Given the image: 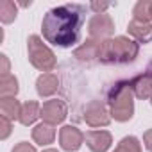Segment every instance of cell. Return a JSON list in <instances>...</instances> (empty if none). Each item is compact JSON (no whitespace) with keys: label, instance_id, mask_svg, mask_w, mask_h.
<instances>
[{"label":"cell","instance_id":"28","mask_svg":"<svg viewBox=\"0 0 152 152\" xmlns=\"http://www.w3.org/2000/svg\"><path fill=\"white\" fill-rule=\"evenodd\" d=\"M150 13H152V9H150Z\"/></svg>","mask_w":152,"mask_h":152},{"label":"cell","instance_id":"29","mask_svg":"<svg viewBox=\"0 0 152 152\" xmlns=\"http://www.w3.org/2000/svg\"><path fill=\"white\" fill-rule=\"evenodd\" d=\"M150 102H152V100H150Z\"/></svg>","mask_w":152,"mask_h":152},{"label":"cell","instance_id":"8","mask_svg":"<svg viewBox=\"0 0 152 152\" xmlns=\"http://www.w3.org/2000/svg\"><path fill=\"white\" fill-rule=\"evenodd\" d=\"M83 141H84V134L73 125H64L59 131V143H61V148L66 152L79 150Z\"/></svg>","mask_w":152,"mask_h":152},{"label":"cell","instance_id":"22","mask_svg":"<svg viewBox=\"0 0 152 152\" xmlns=\"http://www.w3.org/2000/svg\"><path fill=\"white\" fill-rule=\"evenodd\" d=\"M11 152H36V148H34L32 145H29L27 141H22V143H18Z\"/></svg>","mask_w":152,"mask_h":152},{"label":"cell","instance_id":"19","mask_svg":"<svg viewBox=\"0 0 152 152\" xmlns=\"http://www.w3.org/2000/svg\"><path fill=\"white\" fill-rule=\"evenodd\" d=\"M16 13H18V7L15 2H11V0H2L0 2V20H2V23L15 22Z\"/></svg>","mask_w":152,"mask_h":152},{"label":"cell","instance_id":"24","mask_svg":"<svg viewBox=\"0 0 152 152\" xmlns=\"http://www.w3.org/2000/svg\"><path fill=\"white\" fill-rule=\"evenodd\" d=\"M0 61H2V75H9V59L6 54L0 56Z\"/></svg>","mask_w":152,"mask_h":152},{"label":"cell","instance_id":"4","mask_svg":"<svg viewBox=\"0 0 152 152\" xmlns=\"http://www.w3.org/2000/svg\"><path fill=\"white\" fill-rule=\"evenodd\" d=\"M27 50H29V61L34 68H38L39 72H45V73H50V70H54L56 56L43 43V39L39 36L34 34L27 39Z\"/></svg>","mask_w":152,"mask_h":152},{"label":"cell","instance_id":"12","mask_svg":"<svg viewBox=\"0 0 152 152\" xmlns=\"http://www.w3.org/2000/svg\"><path fill=\"white\" fill-rule=\"evenodd\" d=\"M59 79L56 73H41L36 81V91L39 97H50L57 91Z\"/></svg>","mask_w":152,"mask_h":152},{"label":"cell","instance_id":"25","mask_svg":"<svg viewBox=\"0 0 152 152\" xmlns=\"http://www.w3.org/2000/svg\"><path fill=\"white\" fill-rule=\"evenodd\" d=\"M109 6H111V4H91L90 7H91L93 11H97V15H102V11H106Z\"/></svg>","mask_w":152,"mask_h":152},{"label":"cell","instance_id":"10","mask_svg":"<svg viewBox=\"0 0 152 152\" xmlns=\"http://www.w3.org/2000/svg\"><path fill=\"white\" fill-rule=\"evenodd\" d=\"M100 43L102 41H97V39H88L84 45H81L79 48H75L73 52V57H77L79 61L83 63H95L99 61V56H100Z\"/></svg>","mask_w":152,"mask_h":152},{"label":"cell","instance_id":"11","mask_svg":"<svg viewBox=\"0 0 152 152\" xmlns=\"http://www.w3.org/2000/svg\"><path fill=\"white\" fill-rule=\"evenodd\" d=\"M129 84H131V90H132L134 97H138L141 100L152 99V79L147 73H140L136 77H132L129 81Z\"/></svg>","mask_w":152,"mask_h":152},{"label":"cell","instance_id":"3","mask_svg":"<svg viewBox=\"0 0 152 152\" xmlns=\"http://www.w3.org/2000/svg\"><path fill=\"white\" fill-rule=\"evenodd\" d=\"M134 93L131 90L129 81L116 83L109 93H107V104H109V115L116 122H127L134 115Z\"/></svg>","mask_w":152,"mask_h":152},{"label":"cell","instance_id":"27","mask_svg":"<svg viewBox=\"0 0 152 152\" xmlns=\"http://www.w3.org/2000/svg\"><path fill=\"white\" fill-rule=\"evenodd\" d=\"M43 152H59V150H56V148H47V150H43Z\"/></svg>","mask_w":152,"mask_h":152},{"label":"cell","instance_id":"6","mask_svg":"<svg viewBox=\"0 0 152 152\" xmlns=\"http://www.w3.org/2000/svg\"><path fill=\"white\" fill-rule=\"evenodd\" d=\"M84 122L90 127H106L111 122V115L102 102L93 100L84 111Z\"/></svg>","mask_w":152,"mask_h":152},{"label":"cell","instance_id":"9","mask_svg":"<svg viewBox=\"0 0 152 152\" xmlns=\"http://www.w3.org/2000/svg\"><path fill=\"white\" fill-rule=\"evenodd\" d=\"M84 140L91 152H106L113 143V138L107 131H90Z\"/></svg>","mask_w":152,"mask_h":152},{"label":"cell","instance_id":"20","mask_svg":"<svg viewBox=\"0 0 152 152\" xmlns=\"http://www.w3.org/2000/svg\"><path fill=\"white\" fill-rule=\"evenodd\" d=\"M113 152H141V143L134 136H125Z\"/></svg>","mask_w":152,"mask_h":152},{"label":"cell","instance_id":"5","mask_svg":"<svg viewBox=\"0 0 152 152\" xmlns=\"http://www.w3.org/2000/svg\"><path fill=\"white\" fill-rule=\"evenodd\" d=\"M88 32H90L91 39H97V41L109 39V36L115 32V22L106 13L95 15V16H91V20L88 23Z\"/></svg>","mask_w":152,"mask_h":152},{"label":"cell","instance_id":"21","mask_svg":"<svg viewBox=\"0 0 152 152\" xmlns=\"http://www.w3.org/2000/svg\"><path fill=\"white\" fill-rule=\"evenodd\" d=\"M11 129H13L11 120H9V118H6V116H0V138L6 140V138L11 134Z\"/></svg>","mask_w":152,"mask_h":152},{"label":"cell","instance_id":"18","mask_svg":"<svg viewBox=\"0 0 152 152\" xmlns=\"http://www.w3.org/2000/svg\"><path fill=\"white\" fill-rule=\"evenodd\" d=\"M150 9H152V2H148V0H140V2L134 6V9H132L134 20H138V22H148V20H152Z\"/></svg>","mask_w":152,"mask_h":152},{"label":"cell","instance_id":"14","mask_svg":"<svg viewBox=\"0 0 152 152\" xmlns=\"http://www.w3.org/2000/svg\"><path fill=\"white\" fill-rule=\"evenodd\" d=\"M39 116H41V107L38 102L29 100V102L22 104V111H20V124L22 125H32Z\"/></svg>","mask_w":152,"mask_h":152},{"label":"cell","instance_id":"17","mask_svg":"<svg viewBox=\"0 0 152 152\" xmlns=\"http://www.w3.org/2000/svg\"><path fill=\"white\" fill-rule=\"evenodd\" d=\"M18 93V81L15 75H2V79H0V95L4 97H16Z\"/></svg>","mask_w":152,"mask_h":152},{"label":"cell","instance_id":"15","mask_svg":"<svg viewBox=\"0 0 152 152\" xmlns=\"http://www.w3.org/2000/svg\"><path fill=\"white\" fill-rule=\"evenodd\" d=\"M56 138V129L54 125L50 124H38L34 129H32V140L38 143V145H48L52 143Z\"/></svg>","mask_w":152,"mask_h":152},{"label":"cell","instance_id":"13","mask_svg":"<svg viewBox=\"0 0 152 152\" xmlns=\"http://www.w3.org/2000/svg\"><path fill=\"white\" fill-rule=\"evenodd\" d=\"M129 34L132 38H136L138 43H148L152 41V25L148 22H138V20H132L127 27Z\"/></svg>","mask_w":152,"mask_h":152},{"label":"cell","instance_id":"26","mask_svg":"<svg viewBox=\"0 0 152 152\" xmlns=\"http://www.w3.org/2000/svg\"><path fill=\"white\" fill-rule=\"evenodd\" d=\"M147 75L152 79V61H150V63H148V66H147Z\"/></svg>","mask_w":152,"mask_h":152},{"label":"cell","instance_id":"16","mask_svg":"<svg viewBox=\"0 0 152 152\" xmlns=\"http://www.w3.org/2000/svg\"><path fill=\"white\" fill-rule=\"evenodd\" d=\"M20 111H22V106L15 97L0 99V113H2V116L9 120H20Z\"/></svg>","mask_w":152,"mask_h":152},{"label":"cell","instance_id":"23","mask_svg":"<svg viewBox=\"0 0 152 152\" xmlns=\"http://www.w3.org/2000/svg\"><path fill=\"white\" fill-rule=\"evenodd\" d=\"M143 143H145L147 150H150V152H152V129H148V131L143 134Z\"/></svg>","mask_w":152,"mask_h":152},{"label":"cell","instance_id":"7","mask_svg":"<svg viewBox=\"0 0 152 152\" xmlns=\"http://www.w3.org/2000/svg\"><path fill=\"white\" fill-rule=\"evenodd\" d=\"M41 118L45 124L57 125L66 118V104L63 100H47L41 106Z\"/></svg>","mask_w":152,"mask_h":152},{"label":"cell","instance_id":"1","mask_svg":"<svg viewBox=\"0 0 152 152\" xmlns=\"http://www.w3.org/2000/svg\"><path fill=\"white\" fill-rule=\"evenodd\" d=\"M86 6L64 4L50 9L41 22L43 38L56 47H72L79 41L81 29L84 23Z\"/></svg>","mask_w":152,"mask_h":152},{"label":"cell","instance_id":"2","mask_svg":"<svg viewBox=\"0 0 152 152\" xmlns=\"http://www.w3.org/2000/svg\"><path fill=\"white\" fill-rule=\"evenodd\" d=\"M140 45L125 36H118L113 39H104L100 43L99 61L104 64H127L138 57Z\"/></svg>","mask_w":152,"mask_h":152}]
</instances>
